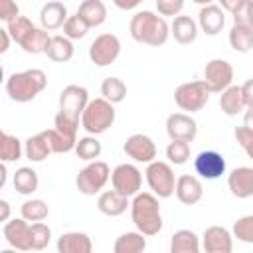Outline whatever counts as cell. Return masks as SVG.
<instances>
[{"instance_id":"obj_1","label":"cell","mask_w":253,"mask_h":253,"mask_svg":"<svg viewBox=\"0 0 253 253\" xmlns=\"http://www.w3.org/2000/svg\"><path fill=\"white\" fill-rule=\"evenodd\" d=\"M130 38L138 43H146L152 47L164 45L170 38V24L164 16L152 12V10H140L130 18L128 24Z\"/></svg>"},{"instance_id":"obj_2","label":"cell","mask_w":253,"mask_h":253,"mask_svg":"<svg viewBox=\"0 0 253 253\" xmlns=\"http://www.w3.org/2000/svg\"><path fill=\"white\" fill-rule=\"evenodd\" d=\"M160 198L152 192H138L130 202V219L134 227L146 237L158 235L162 229V213H160Z\"/></svg>"},{"instance_id":"obj_3","label":"cell","mask_w":253,"mask_h":253,"mask_svg":"<svg viewBox=\"0 0 253 253\" xmlns=\"http://www.w3.org/2000/svg\"><path fill=\"white\" fill-rule=\"evenodd\" d=\"M4 87H6V93L12 101L28 103V101H34L47 87V75L42 69L32 67V69H26V71L12 73L6 79Z\"/></svg>"},{"instance_id":"obj_4","label":"cell","mask_w":253,"mask_h":253,"mask_svg":"<svg viewBox=\"0 0 253 253\" xmlns=\"http://www.w3.org/2000/svg\"><path fill=\"white\" fill-rule=\"evenodd\" d=\"M113 123H115V105L105 97L91 99L81 115V126L95 136L107 132L113 126Z\"/></svg>"},{"instance_id":"obj_5","label":"cell","mask_w":253,"mask_h":253,"mask_svg":"<svg viewBox=\"0 0 253 253\" xmlns=\"http://www.w3.org/2000/svg\"><path fill=\"white\" fill-rule=\"evenodd\" d=\"M111 180V168L107 162L103 160H91L85 168H81L77 172V178H75V186L81 194L85 196H95L99 194L107 182Z\"/></svg>"},{"instance_id":"obj_6","label":"cell","mask_w":253,"mask_h":253,"mask_svg":"<svg viewBox=\"0 0 253 253\" xmlns=\"http://www.w3.org/2000/svg\"><path fill=\"white\" fill-rule=\"evenodd\" d=\"M210 89L204 83V79L182 83L174 89V103L186 111V113H198L202 111L210 101Z\"/></svg>"},{"instance_id":"obj_7","label":"cell","mask_w":253,"mask_h":253,"mask_svg":"<svg viewBox=\"0 0 253 253\" xmlns=\"http://www.w3.org/2000/svg\"><path fill=\"white\" fill-rule=\"evenodd\" d=\"M144 176H146V184H148L150 192L156 194L160 200L170 198L174 194V190H176V176H174V170H172V166L168 162L152 160L150 164H146Z\"/></svg>"},{"instance_id":"obj_8","label":"cell","mask_w":253,"mask_h":253,"mask_svg":"<svg viewBox=\"0 0 253 253\" xmlns=\"http://www.w3.org/2000/svg\"><path fill=\"white\" fill-rule=\"evenodd\" d=\"M89 91L81 85H67L61 89L59 93V115H63L65 119L79 123L81 115L89 103Z\"/></svg>"},{"instance_id":"obj_9","label":"cell","mask_w":253,"mask_h":253,"mask_svg":"<svg viewBox=\"0 0 253 253\" xmlns=\"http://www.w3.org/2000/svg\"><path fill=\"white\" fill-rule=\"evenodd\" d=\"M121 55V40L115 34H99L89 45V59L97 67H107Z\"/></svg>"},{"instance_id":"obj_10","label":"cell","mask_w":253,"mask_h":253,"mask_svg":"<svg viewBox=\"0 0 253 253\" xmlns=\"http://www.w3.org/2000/svg\"><path fill=\"white\" fill-rule=\"evenodd\" d=\"M111 184L115 190H119L121 194L132 198L140 192L142 188V172L134 166V164H119L115 166V170L111 172Z\"/></svg>"},{"instance_id":"obj_11","label":"cell","mask_w":253,"mask_h":253,"mask_svg":"<svg viewBox=\"0 0 253 253\" xmlns=\"http://www.w3.org/2000/svg\"><path fill=\"white\" fill-rule=\"evenodd\" d=\"M233 81V65L227 59H210L204 67V83L211 93H221Z\"/></svg>"},{"instance_id":"obj_12","label":"cell","mask_w":253,"mask_h":253,"mask_svg":"<svg viewBox=\"0 0 253 253\" xmlns=\"http://www.w3.org/2000/svg\"><path fill=\"white\" fill-rule=\"evenodd\" d=\"M4 239L10 247L18 251H32V223L24 217H14L4 221Z\"/></svg>"},{"instance_id":"obj_13","label":"cell","mask_w":253,"mask_h":253,"mask_svg":"<svg viewBox=\"0 0 253 253\" xmlns=\"http://www.w3.org/2000/svg\"><path fill=\"white\" fill-rule=\"evenodd\" d=\"M123 150L128 158H132L134 162L138 164H150L154 158H156V144L154 140L148 136V134H142V132H134L130 134L125 144H123Z\"/></svg>"},{"instance_id":"obj_14","label":"cell","mask_w":253,"mask_h":253,"mask_svg":"<svg viewBox=\"0 0 253 253\" xmlns=\"http://www.w3.org/2000/svg\"><path fill=\"white\" fill-rule=\"evenodd\" d=\"M166 134L170 136V140L192 142L198 134V123L188 113H172L166 119Z\"/></svg>"},{"instance_id":"obj_15","label":"cell","mask_w":253,"mask_h":253,"mask_svg":"<svg viewBox=\"0 0 253 253\" xmlns=\"http://www.w3.org/2000/svg\"><path fill=\"white\" fill-rule=\"evenodd\" d=\"M202 247L206 253H231L233 233L221 225H210L202 235Z\"/></svg>"},{"instance_id":"obj_16","label":"cell","mask_w":253,"mask_h":253,"mask_svg":"<svg viewBox=\"0 0 253 253\" xmlns=\"http://www.w3.org/2000/svg\"><path fill=\"white\" fill-rule=\"evenodd\" d=\"M196 172L206 180H215L225 174V158L217 150H202L194 160Z\"/></svg>"},{"instance_id":"obj_17","label":"cell","mask_w":253,"mask_h":253,"mask_svg":"<svg viewBox=\"0 0 253 253\" xmlns=\"http://www.w3.org/2000/svg\"><path fill=\"white\" fill-rule=\"evenodd\" d=\"M176 198L184 204V206H194L204 198V186L202 180L194 174H182L176 178V190H174Z\"/></svg>"},{"instance_id":"obj_18","label":"cell","mask_w":253,"mask_h":253,"mask_svg":"<svg viewBox=\"0 0 253 253\" xmlns=\"http://www.w3.org/2000/svg\"><path fill=\"white\" fill-rule=\"evenodd\" d=\"M227 188L239 200L251 198L253 196V168L251 166L233 168L227 176Z\"/></svg>"},{"instance_id":"obj_19","label":"cell","mask_w":253,"mask_h":253,"mask_svg":"<svg viewBox=\"0 0 253 253\" xmlns=\"http://www.w3.org/2000/svg\"><path fill=\"white\" fill-rule=\"evenodd\" d=\"M97 208L101 213H105L109 217H117V215H123L126 211V208H130V200H128V196H125L113 188V190H105L99 194Z\"/></svg>"},{"instance_id":"obj_20","label":"cell","mask_w":253,"mask_h":253,"mask_svg":"<svg viewBox=\"0 0 253 253\" xmlns=\"http://www.w3.org/2000/svg\"><path fill=\"white\" fill-rule=\"evenodd\" d=\"M225 10L221 6H215V4H208V6H202L200 8V14H198V26L204 34L208 36H217L223 26H225Z\"/></svg>"},{"instance_id":"obj_21","label":"cell","mask_w":253,"mask_h":253,"mask_svg":"<svg viewBox=\"0 0 253 253\" xmlns=\"http://www.w3.org/2000/svg\"><path fill=\"white\" fill-rule=\"evenodd\" d=\"M69 14H67V8L65 4L57 2V0H51V2H45L40 10V24L43 30L51 32V30H59L63 28V24L67 22Z\"/></svg>"},{"instance_id":"obj_22","label":"cell","mask_w":253,"mask_h":253,"mask_svg":"<svg viewBox=\"0 0 253 253\" xmlns=\"http://www.w3.org/2000/svg\"><path fill=\"white\" fill-rule=\"evenodd\" d=\"M55 247L59 253H91L93 241L83 231H67V233L59 235Z\"/></svg>"},{"instance_id":"obj_23","label":"cell","mask_w":253,"mask_h":253,"mask_svg":"<svg viewBox=\"0 0 253 253\" xmlns=\"http://www.w3.org/2000/svg\"><path fill=\"white\" fill-rule=\"evenodd\" d=\"M198 22L190 16H176L170 24V36L182 43V45H188L192 42H196L198 38Z\"/></svg>"},{"instance_id":"obj_24","label":"cell","mask_w":253,"mask_h":253,"mask_svg":"<svg viewBox=\"0 0 253 253\" xmlns=\"http://www.w3.org/2000/svg\"><path fill=\"white\" fill-rule=\"evenodd\" d=\"M77 14L89 28H97L107 20V6L103 0H83L77 8Z\"/></svg>"},{"instance_id":"obj_25","label":"cell","mask_w":253,"mask_h":253,"mask_svg":"<svg viewBox=\"0 0 253 253\" xmlns=\"http://www.w3.org/2000/svg\"><path fill=\"white\" fill-rule=\"evenodd\" d=\"M73 51H75L73 40H69L67 36H51L45 55L55 63H65L73 57Z\"/></svg>"},{"instance_id":"obj_26","label":"cell","mask_w":253,"mask_h":253,"mask_svg":"<svg viewBox=\"0 0 253 253\" xmlns=\"http://www.w3.org/2000/svg\"><path fill=\"white\" fill-rule=\"evenodd\" d=\"M144 249H146V235L140 233L138 229L119 235L113 243L115 253H142Z\"/></svg>"},{"instance_id":"obj_27","label":"cell","mask_w":253,"mask_h":253,"mask_svg":"<svg viewBox=\"0 0 253 253\" xmlns=\"http://www.w3.org/2000/svg\"><path fill=\"white\" fill-rule=\"evenodd\" d=\"M219 109L227 117H235L241 111H245V103H243V95H241V87L239 85H229L227 89L221 91V95H219Z\"/></svg>"},{"instance_id":"obj_28","label":"cell","mask_w":253,"mask_h":253,"mask_svg":"<svg viewBox=\"0 0 253 253\" xmlns=\"http://www.w3.org/2000/svg\"><path fill=\"white\" fill-rule=\"evenodd\" d=\"M12 184H14V190L22 196H30L38 190L40 186V178H38V172L30 166H22L14 172V178H12Z\"/></svg>"},{"instance_id":"obj_29","label":"cell","mask_w":253,"mask_h":253,"mask_svg":"<svg viewBox=\"0 0 253 253\" xmlns=\"http://www.w3.org/2000/svg\"><path fill=\"white\" fill-rule=\"evenodd\" d=\"M172 253H198L200 251V237L192 229H178L170 239Z\"/></svg>"},{"instance_id":"obj_30","label":"cell","mask_w":253,"mask_h":253,"mask_svg":"<svg viewBox=\"0 0 253 253\" xmlns=\"http://www.w3.org/2000/svg\"><path fill=\"white\" fill-rule=\"evenodd\" d=\"M229 45L237 53H249L253 49V28L233 24L229 30Z\"/></svg>"},{"instance_id":"obj_31","label":"cell","mask_w":253,"mask_h":253,"mask_svg":"<svg viewBox=\"0 0 253 253\" xmlns=\"http://www.w3.org/2000/svg\"><path fill=\"white\" fill-rule=\"evenodd\" d=\"M24 154L28 160L32 162H43L49 154H51V148L43 136V132H38L34 136H30L26 142H24Z\"/></svg>"},{"instance_id":"obj_32","label":"cell","mask_w":253,"mask_h":253,"mask_svg":"<svg viewBox=\"0 0 253 253\" xmlns=\"http://www.w3.org/2000/svg\"><path fill=\"white\" fill-rule=\"evenodd\" d=\"M42 132H43V136H45V140H47V144H49V148H51L53 154H65V152L75 150L77 138L63 134L55 126L53 128H47V130H42Z\"/></svg>"},{"instance_id":"obj_33","label":"cell","mask_w":253,"mask_h":253,"mask_svg":"<svg viewBox=\"0 0 253 253\" xmlns=\"http://www.w3.org/2000/svg\"><path fill=\"white\" fill-rule=\"evenodd\" d=\"M49 40H51V36H49L47 30H43V28H34V30L28 34V38L20 43V47H22L26 53H34V55L45 53V49H47V45H49Z\"/></svg>"},{"instance_id":"obj_34","label":"cell","mask_w":253,"mask_h":253,"mask_svg":"<svg viewBox=\"0 0 253 253\" xmlns=\"http://www.w3.org/2000/svg\"><path fill=\"white\" fill-rule=\"evenodd\" d=\"M24 154V144L22 140L16 136V134H10V132H2L0 134V156H2V162H16L20 160Z\"/></svg>"},{"instance_id":"obj_35","label":"cell","mask_w":253,"mask_h":253,"mask_svg":"<svg viewBox=\"0 0 253 253\" xmlns=\"http://www.w3.org/2000/svg\"><path fill=\"white\" fill-rule=\"evenodd\" d=\"M103 152V146L101 142L97 140L95 134H87L83 138H77V144H75V154L85 160V162H91V160H97Z\"/></svg>"},{"instance_id":"obj_36","label":"cell","mask_w":253,"mask_h":253,"mask_svg":"<svg viewBox=\"0 0 253 253\" xmlns=\"http://www.w3.org/2000/svg\"><path fill=\"white\" fill-rule=\"evenodd\" d=\"M101 95H103L107 101H111L113 105L123 103L125 97H126V85H125V81L119 79V77H107V79H103V83H101Z\"/></svg>"},{"instance_id":"obj_37","label":"cell","mask_w":253,"mask_h":253,"mask_svg":"<svg viewBox=\"0 0 253 253\" xmlns=\"http://www.w3.org/2000/svg\"><path fill=\"white\" fill-rule=\"evenodd\" d=\"M20 213L24 219L28 221H43L47 215H49V208L43 200L40 198H32V200H26L22 206H20Z\"/></svg>"},{"instance_id":"obj_38","label":"cell","mask_w":253,"mask_h":253,"mask_svg":"<svg viewBox=\"0 0 253 253\" xmlns=\"http://www.w3.org/2000/svg\"><path fill=\"white\" fill-rule=\"evenodd\" d=\"M34 28H36V26H34V22H32L28 16H18V18H14L12 22L6 24V30H8V34L12 36V42H16L18 45L28 38V34H30Z\"/></svg>"},{"instance_id":"obj_39","label":"cell","mask_w":253,"mask_h":253,"mask_svg":"<svg viewBox=\"0 0 253 253\" xmlns=\"http://www.w3.org/2000/svg\"><path fill=\"white\" fill-rule=\"evenodd\" d=\"M166 158L174 166L186 164L188 158H190V142H186V140H170V144L166 146Z\"/></svg>"},{"instance_id":"obj_40","label":"cell","mask_w":253,"mask_h":253,"mask_svg":"<svg viewBox=\"0 0 253 253\" xmlns=\"http://www.w3.org/2000/svg\"><path fill=\"white\" fill-rule=\"evenodd\" d=\"M51 241V229L43 221H34L32 223V249L42 251L49 245Z\"/></svg>"},{"instance_id":"obj_41","label":"cell","mask_w":253,"mask_h":253,"mask_svg":"<svg viewBox=\"0 0 253 253\" xmlns=\"http://www.w3.org/2000/svg\"><path fill=\"white\" fill-rule=\"evenodd\" d=\"M89 32V26L81 20V16L75 12L73 16L67 18V22L63 24V36H67L69 40H81L85 38Z\"/></svg>"},{"instance_id":"obj_42","label":"cell","mask_w":253,"mask_h":253,"mask_svg":"<svg viewBox=\"0 0 253 253\" xmlns=\"http://www.w3.org/2000/svg\"><path fill=\"white\" fill-rule=\"evenodd\" d=\"M231 233H233V237H237V241L253 245V215H243V217H239V219L233 223Z\"/></svg>"},{"instance_id":"obj_43","label":"cell","mask_w":253,"mask_h":253,"mask_svg":"<svg viewBox=\"0 0 253 253\" xmlns=\"http://www.w3.org/2000/svg\"><path fill=\"white\" fill-rule=\"evenodd\" d=\"M231 16H233V24L253 28V0H245Z\"/></svg>"},{"instance_id":"obj_44","label":"cell","mask_w":253,"mask_h":253,"mask_svg":"<svg viewBox=\"0 0 253 253\" xmlns=\"http://www.w3.org/2000/svg\"><path fill=\"white\" fill-rule=\"evenodd\" d=\"M156 10L160 16H180V12L184 10V0H158L156 2Z\"/></svg>"},{"instance_id":"obj_45","label":"cell","mask_w":253,"mask_h":253,"mask_svg":"<svg viewBox=\"0 0 253 253\" xmlns=\"http://www.w3.org/2000/svg\"><path fill=\"white\" fill-rule=\"evenodd\" d=\"M53 126L57 128V130H61L63 134H67V136H73V138H77V128H79V123H73V121H69V119H65L63 115H55V121H53Z\"/></svg>"},{"instance_id":"obj_46","label":"cell","mask_w":253,"mask_h":253,"mask_svg":"<svg viewBox=\"0 0 253 253\" xmlns=\"http://www.w3.org/2000/svg\"><path fill=\"white\" fill-rule=\"evenodd\" d=\"M18 16H20V8H18L16 0H0V20L2 22L8 24Z\"/></svg>"},{"instance_id":"obj_47","label":"cell","mask_w":253,"mask_h":253,"mask_svg":"<svg viewBox=\"0 0 253 253\" xmlns=\"http://www.w3.org/2000/svg\"><path fill=\"white\" fill-rule=\"evenodd\" d=\"M233 136H235V140H237V144L241 146V148H245L251 140H253V130L249 128V126H237L235 130H233Z\"/></svg>"},{"instance_id":"obj_48","label":"cell","mask_w":253,"mask_h":253,"mask_svg":"<svg viewBox=\"0 0 253 253\" xmlns=\"http://www.w3.org/2000/svg\"><path fill=\"white\" fill-rule=\"evenodd\" d=\"M241 95H243L245 107H251V105H253V77L247 79V81L241 85Z\"/></svg>"},{"instance_id":"obj_49","label":"cell","mask_w":253,"mask_h":253,"mask_svg":"<svg viewBox=\"0 0 253 253\" xmlns=\"http://www.w3.org/2000/svg\"><path fill=\"white\" fill-rule=\"evenodd\" d=\"M144 0H113V4L119 8V10H134V8H138L140 4H142Z\"/></svg>"},{"instance_id":"obj_50","label":"cell","mask_w":253,"mask_h":253,"mask_svg":"<svg viewBox=\"0 0 253 253\" xmlns=\"http://www.w3.org/2000/svg\"><path fill=\"white\" fill-rule=\"evenodd\" d=\"M217 2H219V6H221L225 12L233 14V12H235V10H237L245 0H217Z\"/></svg>"},{"instance_id":"obj_51","label":"cell","mask_w":253,"mask_h":253,"mask_svg":"<svg viewBox=\"0 0 253 253\" xmlns=\"http://www.w3.org/2000/svg\"><path fill=\"white\" fill-rule=\"evenodd\" d=\"M10 219V204L8 200H0V221H8Z\"/></svg>"},{"instance_id":"obj_52","label":"cell","mask_w":253,"mask_h":253,"mask_svg":"<svg viewBox=\"0 0 253 253\" xmlns=\"http://www.w3.org/2000/svg\"><path fill=\"white\" fill-rule=\"evenodd\" d=\"M0 38H2V47H0V53H4V51H8V45H10L12 36H10V34H8V30L4 28V30H0Z\"/></svg>"},{"instance_id":"obj_53","label":"cell","mask_w":253,"mask_h":253,"mask_svg":"<svg viewBox=\"0 0 253 253\" xmlns=\"http://www.w3.org/2000/svg\"><path fill=\"white\" fill-rule=\"evenodd\" d=\"M243 125L249 126L253 130V105L251 107H245V115H243Z\"/></svg>"},{"instance_id":"obj_54","label":"cell","mask_w":253,"mask_h":253,"mask_svg":"<svg viewBox=\"0 0 253 253\" xmlns=\"http://www.w3.org/2000/svg\"><path fill=\"white\" fill-rule=\"evenodd\" d=\"M6 178H8V170H6V162H2V166H0V186L6 184Z\"/></svg>"},{"instance_id":"obj_55","label":"cell","mask_w":253,"mask_h":253,"mask_svg":"<svg viewBox=\"0 0 253 253\" xmlns=\"http://www.w3.org/2000/svg\"><path fill=\"white\" fill-rule=\"evenodd\" d=\"M243 150H245V154H247V156H249V158L253 160V140H251V142H249V144H247V146H245Z\"/></svg>"},{"instance_id":"obj_56","label":"cell","mask_w":253,"mask_h":253,"mask_svg":"<svg viewBox=\"0 0 253 253\" xmlns=\"http://www.w3.org/2000/svg\"><path fill=\"white\" fill-rule=\"evenodd\" d=\"M194 4H200V6H208V4H213V0H192Z\"/></svg>"},{"instance_id":"obj_57","label":"cell","mask_w":253,"mask_h":253,"mask_svg":"<svg viewBox=\"0 0 253 253\" xmlns=\"http://www.w3.org/2000/svg\"><path fill=\"white\" fill-rule=\"evenodd\" d=\"M154 2H158V0H154Z\"/></svg>"}]
</instances>
